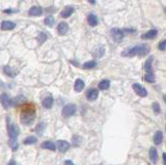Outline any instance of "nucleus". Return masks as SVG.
<instances>
[{
  "mask_svg": "<svg viewBox=\"0 0 166 165\" xmlns=\"http://www.w3.org/2000/svg\"><path fill=\"white\" fill-rule=\"evenodd\" d=\"M3 12H4L5 14H13V13L17 12V11H15V9H11V8H8V9H4Z\"/></svg>",
  "mask_w": 166,
  "mask_h": 165,
  "instance_id": "nucleus-37",
  "label": "nucleus"
},
{
  "mask_svg": "<svg viewBox=\"0 0 166 165\" xmlns=\"http://www.w3.org/2000/svg\"><path fill=\"white\" fill-rule=\"evenodd\" d=\"M150 51V48L148 45L142 44L138 46L132 47V48L126 49L121 52V56L124 57H134V56H139V57H143L148 55Z\"/></svg>",
  "mask_w": 166,
  "mask_h": 165,
  "instance_id": "nucleus-1",
  "label": "nucleus"
},
{
  "mask_svg": "<svg viewBox=\"0 0 166 165\" xmlns=\"http://www.w3.org/2000/svg\"><path fill=\"white\" fill-rule=\"evenodd\" d=\"M26 101H27V99L25 97L23 96V94H19L17 96L16 98L13 100V106L14 107H21L23 104H25Z\"/></svg>",
  "mask_w": 166,
  "mask_h": 165,
  "instance_id": "nucleus-10",
  "label": "nucleus"
},
{
  "mask_svg": "<svg viewBox=\"0 0 166 165\" xmlns=\"http://www.w3.org/2000/svg\"><path fill=\"white\" fill-rule=\"evenodd\" d=\"M16 28V23L11 21H3L1 23V29L2 30H13Z\"/></svg>",
  "mask_w": 166,
  "mask_h": 165,
  "instance_id": "nucleus-18",
  "label": "nucleus"
},
{
  "mask_svg": "<svg viewBox=\"0 0 166 165\" xmlns=\"http://www.w3.org/2000/svg\"><path fill=\"white\" fill-rule=\"evenodd\" d=\"M97 66H98V63H97L96 60H89V61H86L83 63V66H82V68L84 70H89V69H93V68H96Z\"/></svg>",
  "mask_w": 166,
  "mask_h": 165,
  "instance_id": "nucleus-24",
  "label": "nucleus"
},
{
  "mask_svg": "<svg viewBox=\"0 0 166 165\" xmlns=\"http://www.w3.org/2000/svg\"><path fill=\"white\" fill-rule=\"evenodd\" d=\"M43 14V9L42 7L40 6H37V5H34V6H31L28 11V15L29 16H32V17H40L42 16Z\"/></svg>",
  "mask_w": 166,
  "mask_h": 165,
  "instance_id": "nucleus-11",
  "label": "nucleus"
},
{
  "mask_svg": "<svg viewBox=\"0 0 166 165\" xmlns=\"http://www.w3.org/2000/svg\"><path fill=\"white\" fill-rule=\"evenodd\" d=\"M132 88L133 90L136 92L137 96L141 97V98H146V97L148 96V90H146L142 85L139 84V83H134V84L132 85Z\"/></svg>",
  "mask_w": 166,
  "mask_h": 165,
  "instance_id": "nucleus-7",
  "label": "nucleus"
},
{
  "mask_svg": "<svg viewBox=\"0 0 166 165\" xmlns=\"http://www.w3.org/2000/svg\"><path fill=\"white\" fill-rule=\"evenodd\" d=\"M42 149H48V151H52L54 152L56 149V145L52 141H44L41 145Z\"/></svg>",
  "mask_w": 166,
  "mask_h": 165,
  "instance_id": "nucleus-22",
  "label": "nucleus"
},
{
  "mask_svg": "<svg viewBox=\"0 0 166 165\" xmlns=\"http://www.w3.org/2000/svg\"><path fill=\"white\" fill-rule=\"evenodd\" d=\"M153 141L156 145H160L163 141V133L162 131H157L155 134H154V137H153Z\"/></svg>",
  "mask_w": 166,
  "mask_h": 165,
  "instance_id": "nucleus-15",
  "label": "nucleus"
},
{
  "mask_svg": "<svg viewBox=\"0 0 166 165\" xmlns=\"http://www.w3.org/2000/svg\"><path fill=\"white\" fill-rule=\"evenodd\" d=\"M87 22H88L89 26H91V27H96V26L99 24L98 17H97L95 14H89L88 17H87Z\"/></svg>",
  "mask_w": 166,
  "mask_h": 165,
  "instance_id": "nucleus-20",
  "label": "nucleus"
},
{
  "mask_svg": "<svg viewBox=\"0 0 166 165\" xmlns=\"http://www.w3.org/2000/svg\"><path fill=\"white\" fill-rule=\"evenodd\" d=\"M148 156H150V159L154 164H156L158 161V152L156 149V147H152L150 149V152H148Z\"/></svg>",
  "mask_w": 166,
  "mask_h": 165,
  "instance_id": "nucleus-16",
  "label": "nucleus"
},
{
  "mask_svg": "<svg viewBox=\"0 0 166 165\" xmlns=\"http://www.w3.org/2000/svg\"><path fill=\"white\" fill-rule=\"evenodd\" d=\"M153 61H154V56H150L144 62V70L146 73H154L153 72Z\"/></svg>",
  "mask_w": 166,
  "mask_h": 165,
  "instance_id": "nucleus-17",
  "label": "nucleus"
},
{
  "mask_svg": "<svg viewBox=\"0 0 166 165\" xmlns=\"http://www.w3.org/2000/svg\"><path fill=\"white\" fill-rule=\"evenodd\" d=\"M9 145H11V149L13 151H17L18 149V142H17V139H9Z\"/></svg>",
  "mask_w": 166,
  "mask_h": 165,
  "instance_id": "nucleus-34",
  "label": "nucleus"
},
{
  "mask_svg": "<svg viewBox=\"0 0 166 165\" xmlns=\"http://www.w3.org/2000/svg\"><path fill=\"white\" fill-rule=\"evenodd\" d=\"M144 80L148 83H155L156 82V78H155V75L154 73H146L144 75Z\"/></svg>",
  "mask_w": 166,
  "mask_h": 165,
  "instance_id": "nucleus-28",
  "label": "nucleus"
},
{
  "mask_svg": "<svg viewBox=\"0 0 166 165\" xmlns=\"http://www.w3.org/2000/svg\"><path fill=\"white\" fill-rule=\"evenodd\" d=\"M99 90H107L108 88L110 87V81L107 80V79H104V80H102L100 83H99Z\"/></svg>",
  "mask_w": 166,
  "mask_h": 165,
  "instance_id": "nucleus-23",
  "label": "nucleus"
},
{
  "mask_svg": "<svg viewBox=\"0 0 166 165\" xmlns=\"http://www.w3.org/2000/svg\"><path fill=\"white\" fill-rule=\"evenodd\" d=\"M165 130H166V127H165Z\"/></svg>",
  "mask_w": 166,
  "mask_h": 165,
  "instance_id": "nucleus-45",
  "label": "nucleus"
},
{
  "mask_svg": "<svg viewBox=\"0 0 166 165\" xmlns=\"http://www.w3.org/2000/svg\"><path fill=\"white\" fill-rule=\"evenodd\" d=\"M8 164H9V165H11V164H17V162H16L15 160H11V161H9V162H8Z\"/></svg>",
  "mask_w": 166,
  "mask_h": 165,
  "instance_id": "nucleus-40",
  "label": "nucleus"
},
{
  "mask_svg": "<svg viewBox=\"0 0 166 165\" xmlns=\"http://www.w3.org/2000/svg\"><path fill=\"white\" fill-rule=\"evenodd\" d=\"M162 158H163V163L166 165V153H163V155H162Z\"/></svg>",
  "mask_w": 166,
  "mask_h": 165,
  "instance_id": "nucleus-38",
  "label": "nucleus"
},
{
  "mask_svg": "<svg viewBox=\"0 0 166 165\" xmlns=\"http://www.w3.org/2000/svg\"><path fill=\"white\" fill-rule=\"evenodd\" d=\"M158 35V30L157 29H150L148 31H146V33L141 35L142 39H154Z\"/></svg>",
  "mask_w": 166,
  "mask_h": 165,
  "instance_id": "nucleus-12",
  "label": "nucleus"
},
{
  "mask_svg": "<svg viewBox=\"0 0 166 165\" xmlns=\"http://www.w3.org/2000/svg\"><path fill=\"white\" fill-rule=\"evenodd\" d=\"M85 87V83L83 80H81V79H77V80L75 81V84H74V90H75L76 92H82V90H84Z\"/></svg>",
  "mask_w": 166,
  "mask_h": 165,
  "instance_id": "nucleus-21",
  "label": "nucleus"
},
{
  "mask_svg": "<svg viewBox=\"0 0 166 165\" xmlns=\"http://www.w3.org/2000/svg\"><path fill=\"white\" fill-rule=\"evenodd\" d=\"M35 142H37V138L35 136H28L24 139L23 143L26 145H34Z\"/></svg>",
  "mask_w": 166,
  "mask_h": 165,
  "instance_id": "nucleus-26",
  "label": "nucleus"
},
{
  "mask_svg": "<svg viewBox=\"0 0 166 165\" xmlns=\"http://www.w3.org/2000/svg\"><path fill=\"white\" fill-rule=\"evenodd\" d=\"M19 128L16 124L9 123V119H7V133H8L9 139H17L19 136Z\"/></svg>",
  "mask_w": 166,
  "mask_h": 165,
  "instance_id": "nucleus-3",
  "label": "nucleus"
},
{
  "mask_svg": "<svg viewBox=\"0 0 166 165\" xmlns=\"http://www.w3.org/2000/svg\"><path fill=\"white\" fill-rule=\"evenodd\" d=\"M71 63H73L74 66H78V62H76V61H71Z\"/></svg>",
  "mask_w": 166,
  "mask_h": 165,
  "instance_id": "nucleus-43",
  "label": "nucleus"
},
{
  "mask_svg": "<svg viewBox=\"0 0 166 165\" xmlns=\"http://www.w3.org/2000/svg\"><path fill=\"white\" fill-rule=\"evenodd\" d=\"M164 12H165V14H166V7H165V9H164Z\"/></svg>",
  "mask_w": 166,
  "mask_h": 165,
  "instance_id": "nucleus-44",
  "label": "nucleus"
},
{
  "mask_svg": "<svg viewBox=\"0 0 166 165\" xmlns=\"http://www.w3.org/2000/svg\"><path fill=\"white\" fill-rule=\"evenodd\" d=\"M45 129H46V124H45V123H40V124L37 126V128H35V132H37L39 135H41V134L44 132V130H45Z\"/></svg>",
  "mask_w": 166,
  "mask_h": 165,
  "instance_id": "nucleus-33",
  "label": "nucleus"
},
{
  "mask_svg": "<svg viewBox=\"0 0 166 165\" xmlns=\"http://www.w3.org/2000/svg\"><path fill=\"white\" fill-rule=\"evenodd\" d=\"M163 101H164V103L166 104V94H164L163 96Z\"/></svg>",
  "mask_w": 166,
  "mask_h": 165,
  "instance_id": "nucleus-42",
  "label": "nucleus"
},
{
  "mask_svg": "<svg viewBox=\"0 0 166 165\" xmlns=\"http://www.w3.org/2000/svg\"><path fill=\"white\" fill-rule=\"evenodd\" d=\"M99 97V90L97 88H89L86 92V99L88 101L93 102L96 101Z\"/></svg>",
  "mask_w": 166,
  "mask_h": 165,
  "instance_id": "nucleus-9",
  "label": "nucleus"
},
{
  "mask_svg": "<svg viewBox=\"0 0 166 165\" xmlns=\"http://www.w3.org/2000/svg\"><path fill=\"white\" fill-rule=\"evenodd\" d=\"M76 111H77V107H76L75 104H66V105L62 108L61 114L64 117H66V118H68V117L73 116V115L76 113Z\"/></svg>",
  "mask_w": 166,
  "mask_h": 165,
  "instance_id": "nucleus-4",
  "label": "nucleus"
},
{
  "mask_svg": "<svg viewBox=\"0 0 166 165\" xmlns=\"http://www.w3.org/2000/svg\"><path fill=\"white\" fill-rule=\"evenodd\" d=\"M4 73L6 74L7 76H9V77H11V78H14V77H16L17 74H18V72H16L15 70H13L11 67H8V66H6V67H4Z\"/></svg>",
  "mask_w": 166,
  "mask_h": 165,
  "instance_id": "nucleus-25",
  "label": "nucleus"
},
{
  "mask_svg": "<svg viewBox=\"0 0 166 165\" xmlns=\"http://www.w3.org/2000/svg\"><path fill=\"white\" fill-rule=\"evenodd\" d=\"M47 39H48V35H46L45 32H40L39 35H37V42H39V44L45 43Z\"/></svg>",
  "mask_w": 166,
  "mask_h": 165,
  "instance_id": "nucleus-31",
  "label": "nucleus"
},
{
  "mask_svg": "<svg viewBox=\"0 0 166 165\" xmlns=\"http://www.w3.org/2000/svg\"><path fill=\"white\" fill-rule=\"evenodd\" d=\"M105 54V48L104 47H99L98 49H97L95 52H93V56L96 58H101L103 57Z\"/></svg>",
  "mask_w": 166,
  "mask_h": 165,
  "instance_id": "nucleus-27",
  "label": "nucleus"
},
{
  "mask_svg": "<svg viewBox=\"0 0 166 165\" xmlns=\"http://www.w3.org/2000/svg\"><path fill=\"white\" fill-rule=\"evenodd\" d=\"M69 31V24L66 22H60L57 26V32L59 35H64Z\"/></svg>",
  "mask_w": 166,
  "mask_h": 165,
  "instance_id": "nucleus-14",
  "label": "nucleus"
},
{
  "mask_svg": "<svg viewBox=\"0 0 166 165\" xmlns=\"http://www.w3.org/2000/svg\"><path fill=\"white\" fill-rule=\"evenodd\" d=\"M74 11H75V8H74L73 6L66 7V8H64V11L60 13V17H61V18H64V19L70 18V17L72 16V14L74 13Z\"/></svg>",
  "mask_w": 166,
  "mask_h": 165,
  "instance_id": "nucleus-19",
  "label": "nucleus"
},
{
  "mask_svg": "<svg viewBox=\"0 0 166 165\" xmlns=\"http://www.w3.org/2000/svg\"><path fill=\"white\" fill-rule=\"evenodd\" d=\"M152 108H153V111L155 114H159L161 112V107H160V104L158 102H154L152 104Z\"/></svg>",
  "mask_w": 166,
  "mask_h": 165,
  "instance_id": "nucleus-32",
  "label": "nucleus"
},
{
  "mask_svg": "<svg viewBox=\"0 0 166 165\" xmlns=\"http://www.w3.org/2000/svg\"><path fill=\"white\" fill-rule=\"evenodd\" d=\"M158 49L160 51H165L166 50V39L161 41L159 44H158Z\"/></svg>",
  "mask_w": 166,
  "mask_h": 165,
  "instance_id": "nucleus-35",
  "label": "nucleus"
},
{
  "mask_svg": "<svg viewBox=\"0 0 166 165\" xmlns=\"http://www.w3.org/2000/svg\"><path fill=\"white\" fill-rule=\"evenodd\" d=\"M64 164H74V162H73V161L66 160V161H64Z\"/></svg>",
  "mask_w": 166,
  "mask_h": 165,
  "instance_id": "nucleus-39",
  "label": "nucleus"
},
{
  "mask_svg": "<svg viewBox=\"0 0 166 165\" xmlns=\"http://www.w3.org/2000/svg\"><path fill=\"white\" fill-rule=\"evenodd\" d=\"M110 35H111V37L115 43H121V41L125 37V32L123 31L119 28H112L110 30Z\"/></svg>",
  "mask_w": 166,
  "mask_h": 165,
  "instance_id": "nucleus-5",
  "label": "nucleus"
},
{
  "mask_svg": "<svg viewBox=\"0 0 166 165\" xmlns=\"http://www.w3.org/2000/svg\"><path fill=\"white\" fill-rule=\"evenodd\" d=\"M44 23H45V25L49 26V27H52L55 23V19L52 16H49L44 20Z\"/></svg>",
  "mask_w": 166,
  "mask_h": 165,
  "instance_id": "nucleus-30",
  "label": "nucleus"
},
{
  "mask_svg": "<svg viewBox=\"0 0 166 165\" xmlns=\"http://www.w3.org/2000/svg\"><path fill=\"white\" fill-rule=\"evenodd\" d=\"M72 142H73V145L74 147H79L81 145V137L77 134L72 136Z\"/></svg>",
  "mask_w": 166,
  "mask_h": 165,
  "instance_id": "nucleus-29",
  "label": "nucleus"
},
{
  "mask_svg": "<svg viewBox=\"0 0 166 165\" xmlns=\"http://www.w3.org/2000/svg\"><path fill=\"white\" fill-rule=\"evenodd\" d=\"M123 31L125 33H133V32H136V29H134V28H125V29H123Z\"/></svg>",
  "mask_w": 166,
  "mask_h": 165,
  "instance_id": "nucleus-36",
  "label": "nucleus"
},
{
  "mask_svg": "<svg viewBox=\"0 0 166 165\" xmlns=\"http://www.w3.org/2000/svg\"><path fill=\"white\" fill-rule=\"evenodd\" d=\"M56 147H57V149H58V151L60 152V153H66V151L70 149L71 143L66 141V140L59 139L56 141Z\"/></svg>",
  "mask_w": 166,
  "mask_h": 165,
  "instance_id": "nucleus-8",
  "label": "nucleus"
},
{
  "mask_svg": "<svg viewBox=\"0 0 166 165\" xmlns=\"http://www.w3.org/2000/svg\"><path fill=\"white\" fill-rule=\"evenodd\" d=\"M87 1H88L90 4H95V3H96V0H87Z\"/></svg>",
  "mask_w": 166,
  "mask_h": 165,
  "instance_id": "nucleus-41",
  "label": "nucleus"
},
{
  "mask_svg": "<svg viewBox=\"0 0 166 165\" xmlns=\"http://www.w3.org/2000/svg\"><path fill=\"white\" fill-rule=\"evenodd\" d=\"M53 104H54V99H53L52 96L46 97V98H44L43 101H42V105H43V107L46 108V109L52 108Z\"/></svg>",
  "mask_w": 166,
  "mask_h": 165,
  "instance_id": "nucleus-13",
  "label": "nucleus"
},
{
  "mask_svg": "<svg viewBox=\"0 0 166 165\" xmlns=\"http://www.w3.org/2000/svg\"><path fill=\"white\" fill-rule=\"evenodd\" d=\"M0 102H1V105H2V107L4 109H8L9 107L13 106V100L5 92L1 94V96H0Z\"/></svg>",
  "mask_w": 166,
  "mask_h": 165,
  "instance_id": "nucleus-6",
  "label": "nucleus"
},
{
  "mask_svg": "<svg viewBox=\"0 0 166 165\" xmlns=\"http://www.w3.org/2000/svg\"><path fill=\"white\" fill-rule=\"evenodd\" d=\"M35 119V111L33 108H26L21 113V123L26 126H30L33 124Z\"/></svg>",
  "mask_w": 166,
  "mask_h": 165,
  "instance_id": "nucleus-2",
  "label": "nucleus"
}]
</instances>
